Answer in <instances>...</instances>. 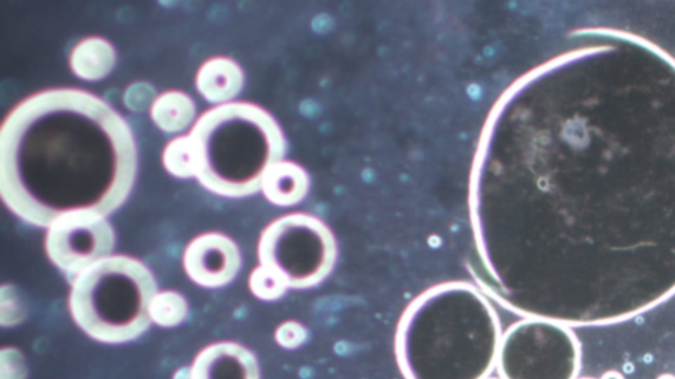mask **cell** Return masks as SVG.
<instances>
[{"mask_svg":"<svg viewBox=\"0 0 675 379\" xmlns=\"http://www.w3.org/2000/svg\"><path fill=\"white\" fill-rule=\"evenodd\" d=\"M138 173L133 130L101 97L54 89L27 97L0 130V195L31 226L71 214L108 217Z\"/></svg>","mask_w":675,"mask_h":379,"instance_id":"1","label":"cell"},{"mask_svg":"<svg viewBox=\"0 0 675 379\" xmlns=\"http://www.w3.org/2000/svg\"><path fill=\"white\" fill-rule=\"evenodd\" d=\"M503 330L482 290L433 287L402 313L394 356L405 379H487L496 368Z\"/></svg>","mask_w":675,"mask_h":379,"instance_id":"2","label":"cell"},{"mask_svg":"<svg viewBox=\"0 0 675 379\" xmlns=\"http://www.w3.org/2000/svg\"><path fill=\"white\" fill-rule=\"evenodd\" d=\"M190 136L196 150V180L225 198L261 192L265 174L285 153L274 117L251 103L232 102L207 111Z\"/></svg>","mask_w":675,"mask_h":379,"instance_id":"3","label":"cell"},{"mask_svg":"<svg viewBox=\"0 0 675 379\" xmlns=\"http://www.w3.org/2000/svg\"><path fill=\"white\" fill-rule=\"evenodd\" d=\"M159 292L141 261L113 254L73 278L69 309L76 324L96 342H133L152 324L149 306Z\"/></svg>","mask_w":675,"mask_h":379,"instance_id":"4","label":"cell"},{"mask_svg":"<svg viewBox=\"0 0 675 379\" xmlns=\"http://www.w3.org/2000/svg\"><path fill=\"white\" fill-rule=\"evenodd\" d=\"M582 348L570 326L524 318L503 332L496 368L502 379H576Z\"/></svg>","mask_w":675,"mask_h":379,"instance_id":"5","label":"cell"},{"mask_svg":"<svg viewBox=\"0 0 675 379\" xmlns=\"http://www.w3.org/2000/svg\"><path fill=\"white\" fill-rule=\"evenodd\" d=\"M334 238L320 220L308 215H287L265 228L259 243V261L284 279L289 289L321 284L333 271Z\"/></svg>","mask_w":675,"mask_h":379,"instance_id":"6","label":"cell"},{"mask_svg":"<svg viewBox=\"0 0 675 379\" xmlns=\"http://www.w3.org/2000/svg\"><path fill=\"white\" fill-rule=\"evenodd\" d=\"M115 231L107 217L71 214L55 221L45 238V251L58 269L76 278L113 256Z\"/></svg>","mask_w":675,"mask_h":379,"instance_id":"7","label":"cell"},{"mask_svg":"<svg viewBox=\"0 0 675 379\" xmlns=\"http://www.w3.org/2000/svg\"><path fill=\"white\" fill-rule=\"evenodd\" d=\"M242 266L239 248L224 233L209 232L192 240L184 254V267L194 284L217 289L236 279Z\"/></svg>","mask_w":675,"mask_h":379,"instance_id":"8","label":"cell"},{"mask_svg":"<svg viewBox=\"0 0 675 379\" xmlns=\"http://www.w3.org/2000/svg\"><path fill=\"white\" fill-rule=\"evenodd\" d=\"M191 368L192 379H261L255 355L231 342L206 346Z\"/></svg>","mask_w":675,"mask_h":379,"instance_id":"9","label":"cell"},{"mask_svg":"<svg viewBox=\"0 0 675 379\" xmlns=\"http://www.w3.org/2000/svg\"><path fill=\"white\" fill-rule=\"evenodd\" d=\"M197 90L207 102L222 106L232 103L244 87V73L239 65L227 57H214L199 68Z\"/></svg>","mask_w":675,"mask_h":379,"instance_id":"10","label":"cell"},{"mask_svg":"<svg viewBox=\"0 0 675 379\" xmlns=\"http://www.w3.org/2000/svg\"><path fill=\"white\" fill-rule=\"evenodd\" d=\"M116 65V51L102 37H88L78 43L70 55L71 71L81 80L100 81L112 73Z\"/></svg>","mask_w":675,"mask_h":379,"instance_id":"11","label":"cell"},{"mask_svg":"<svg viewBox=\"0 0 675 379\" xmlns=\"http://www.w3.org/2000/svg\"><path fill=\"white\" fill-rule=\"evenodd\" d=\"M307 188L308 176L304 170L296 163L283 160L265 174L261 192L271 204L291 206L304 198Z\"/></svg>","mask_w":675,"mask_h":379,"instance_id":"12","label":"cell"},{"mask_svg":"<svg viewBox=\"0 0 675 379\" xmlns=\"http://www.w3.org/2000/svg\"><path fill=\"white\" fill-rule=\"evenodd\" d=\"M149 111L156 127L165 134L184 133L196 124V104L183 91L173 90L160 94Z\"/></svg>","mask_w":675,"mask_h":379,"instance_id":"13","label":"cell"},{"mask_svg":"<svg viewBox=\"0 0 675 379\" xmlns=\"http://www.w3.org/2000/svg\"><path fill=\"white\" fill-rule=\"evenodd\" d=\"M162 163L169 174L179 180L196 179L197 159L190 135L179 136L169 141L162 153Z\"/></svg>","mask_w":675,"mask_h":379,"instance_id":"14","label":"cell"},{"mask_svg":"<svg viewBox=\"0 0 675 379\" xmlns=\"http://www.w3.org/2000/svg\"><path fill=\"white\" fill-rule=\"evenodd\" d=\"M190 313V305L178 291H159L149 306L151 322L162 329H173L184 323Z\"/></svg>","mask_w":675,"mask_h":379,"instance_id":"15","label":"cell"},{"mask_svg":"<svg viewBox=\"0 0 675 379\" xmlns=\"http://www.w3.org/2000/svg\"><path fill=\"white\" fill-rule=\"evenodd\" d=\"M249 285L253 296L262 300H276L285 296V292L289 289L278 274L263 265L253 269Z\"/></svg>","mask_w":675,"mask_h":379,"instance_id":"16","label":"cell"},{"mask_svg":"<svg viewBox=\"0 0 675 379\" xmlns=\"http://www.w3.org/2000/svg\"><path fill=\"white\" fill-rule=\"evenodd\" d=\"M25 315L27 310L15 287L4 285L0 291V324L14 326L22 323Z\"/></svg>","mask_w":675,"mask_h":379,"instance_id":"17","label":"cell"},{"mask_svg":"<svg viewBox=\"0 0 675 379\" xmlns=\"http://www.w3.org/2000/svg\"><path fill=\"white\" fill-rule=\"evenodd\" d=\"M309 337L307 326L301 323L289 320L277 326L275 332V340L278 345L284 349H297L300 348Z\"/></svg>","mask_w":675,"mask_h":379,"instance_id":"18","label":"cell"},{"mask_svg":"<svg viewBox=\"0 0 675 379\" xmlns=\"http://www.w3.org/2000/svg\"><path fill=\"white\" fill-rule=\"evenodd\" d=\"M28 370L21 351L3 348L0 352V379H27Z\"/></svg>","mask_w":675,"mask_h":379,"instance_id":"19","label":"cell"},{"mask_svg":"<svg viewBox=\"0 0 675 379\" xmlns=\"http://www.w3.org/2000/svg\"><path fill=\"white\" fill-rule=\"evenodd\" d=\"M159 95L155 94L151 84L134 83L129 87L125 94V103L133 111L151 110Z\"/></svg>","mask_w":675,"mask_h":379,"instance_id":"20","label":"cell"},{"mask_svg":"<svg viewBox=\"0 0 675 379\" xmlns=\"http://www.w3.org/2000/svg\"><path fill=\"white\" fill-rule=\"evenodd\" d=\"M173 379H192V368H181L174 372Z\"/></svg>","mask_w":675,"mask_h":379,"instance_id":"21","label":"cell"},{"mask_svg":"<svg viewBox=\"0 0 675 379\" xmlns=\"http://www.w3.org/2000/svg\"><path fill=\"white\" fill-rule=\"evenodd\" d=\"M600 379H626L619 371L609 370Z\"/></svg>","mask_w":675,"mask_h":379,"instance_id":"22","label":"cell"},{"mask_svg":"<svg viewBox=\"0 0 675 379\" xmlns=\"http://www.w3.org/2000/svg\"><path fill=\"white\" fill-rule=\"evenodd\" d=\"M657 379H675V376H673V375H662Z\"/></svg>","mask_w":675,"mask_h":379,"instance_id":"23","label":"cell"},{"mask_svg":"<svg viewBox=\"0 0 675 379\" xmlns=\"http://www.w3.org/2000/svg\"><path fill=\"white\" fill-rule=\"evenodd\" d=\"M583 379H588V378H583Z\"/></svg>","mask_w":675,"mask_h":379,"instance_id":"24","label":"cell"},{"mask_svg":"<svg viewBox=\"0 0 675 379\" xmlns=\"http://www.w3.org/2000/svg\"><path fill=\"white\" fill-rule=\"evenodd\" d=\"M487 379H490V378H487Z\"/></svg>","mask_w":675,"mask_h":379,"instance_id":"25","label":"cell"}]
</instances>
